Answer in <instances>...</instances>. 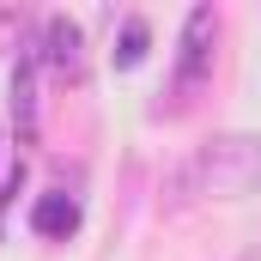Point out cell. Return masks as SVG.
Here are the masks:
<instances>
[{"instance_id": "6da1fadb", "label": "cell", "mask_w": 261, "mask_h": 261, "mask_svg": "<svg viewBox=\"0 0 261 261\" xmlns=\"http://www.w3.org/2000/svg\"><path fill=\"white\" fill-rule=\"evenodd\" d=\"M261 182V134H219L195 152V164L176 176L182 195H213V200H243Z\"/></svg>"}, {"instance_id": "7a4b0ae2", "label": "cell", "mask_w": 261, "mask_h": 261, "mask_svg": "<svg viewBox=\"0 0 261 261\" xmlns=\"http://www.w3.org/2000/svg\"><path fill=\"white\" fill-rule=\"evenodd\" d=\"M213 37H219V12L213 6H195L189 18H182V55H176V79H170V103L158 110V116H182L189 103L200 97V85L213 79Z\"/></svg>"}, {"instance_id": "3957f363", "label": "cell", "mask_w": 261, "mask_h": 261, "mask_svg": "<svg viewBox=\"0 0 261 261\" xmlns=\"http://www.w3.org/2000/svg\"><path fill=\"white\" fill-rule=\"evenodd\" d=\"M37 61L49 67V73H61V79H79L85 73V31L55 12V18H43V37H37Z\"/></svg>"}, {"instance_id": "277c9868", "label": "cell", "mask_w": 261, "mask_h": 261, "mask_svg": "<svg viewBox=\"0 0 261 261\" xmlns=\"http://www.w3.org/2000/svg\"><path fill=\"white\" fill-rule=\"evenodd\" d=\"M37 43H24V55L12 67V128H18V146H37Z\"/></svg>"}, {"instance_id": "5b68a950", "label": "cell", "mask_w": 261, "mask_h": 261, "mask_svg": "<svg viewBox=\"0 0 261 261\" xmlns=\"http://www.w3.org/2000/svg\"><path fill=\"white\" fill-rule=\"evenodd\" d=\"M31 231H37V237H49V243H67V237L79 231V200L67 195V189L37 195V206H31Z\"/></svg>"}, {"instance_id": "8992f818", "label": "cell", "mask_w": 261, "mask_h": 261, "mask_svg": "<svg viewBox=\"0 0 261 261\" xmlns=\"http://www.w3.org/2000/svg\"><path fill=\"white\" fill-rule=\"evenodd\" d=\"M146 43H152L146 18H140V12H134V18H122V37H116V67H140V61H146Z\"/></svg>"}]
</instances>
